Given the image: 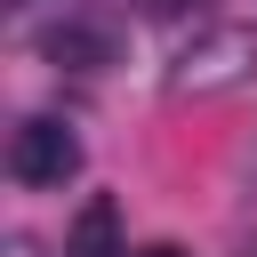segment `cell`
<instances>
[{"label":"cell","mask_w":257,"mask_h":257,"mask_svg":"<svg viewBox=\"0 0 257 257\" xmlns=\"http://www.w3.org/2000/svg\"><path fill=\"white\" fill-rule=\"evenodd\" d=\"M249 72H257V32H241V24H209L201 40H185L169 88H177V96H225V88H241Z\"/></svg>","instance_id":"obj_1"},{"label":"cell","mask_w":257,"mask_h":257,"mask_svg":"<svg viewBox=\"0 0 257 257\" xmlns=\"http://www.w3.org/2000/svg\"><path fill=\"white\" fill-rule=\"evenodd\" d=\"M72 169H80V137L64 120H24L8 137V177L16 185H64Z\"/></svg>","instance_id":"obj_2"},{"label":"cell","mask_w":257,"mask_h":257,"mask_svg":"<svg viewBox=\"0 0 257 257\" xmlns=\"http://www.w3.org/2000/svg\"><path fill=\"white\" fill-rule=\"evenodd\" d=\"M64 257H128V249H120V209H112L104 193H96V201L72 217V241H64Z\"/></svg>","instance_id":"obj_3"},{"label":"cell","mask_w":257,"mask_h":257,"mask_svg":"<svg viewBox=\"0 0 257 257\" xmlns=\"http://www.w3.org/2000/svg\"><path fill=\"white\" fill-rule=\"evenodd\" d=\"M48 56L96 72V64H112V32H96V24H56V32H48Z\"/></svg>","instance_id":"obj_4"},{"label":"cell","mask_w":257,"mask_h":257,"mask_svg":"<svg viewBox=\"0 0 257 257\" xmlns=\"http://www.w3.org/2000/svg\"><path fill=\"white\" fill-rule=\"evenodd\" d=\"M145 8H153V16H185V8L201 16V0H145Z\"/></svg>","instance_id":"obj_5"},{"label":"cell","mask_w":257,"mask_h":257,"mask_svg":"<svg viewBox=\"0 0 257 257\" xmlns=\"http://www.w3.org/2000/svg\"><path fill=\"white\" fill-rule=\"evenodd\" d=\"M8 257H40V241H24V233H16V241H8Z\"/></svg>","instance_id":"obj_6"},{"label":"cell","mask_w":257,"mask_h":257,"mask_svg":"<svg viewBox=\"0 0 257 257\" xmlns=\"http://www.w3.org/2000/svg\"><path fill=\"white\" fill-rule=\"evenodd\" d=\"M137 257H185V249H169V241H153V249H137Z\"/></svg>","instance_id":"obj_7"}]
</instances>
